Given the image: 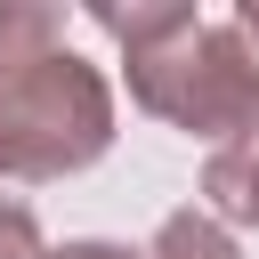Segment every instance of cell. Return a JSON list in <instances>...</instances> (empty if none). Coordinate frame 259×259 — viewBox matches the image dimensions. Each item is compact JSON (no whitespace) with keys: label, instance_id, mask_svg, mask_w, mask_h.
I'll return each instance as SVG.
<instances>
[{"label":"cell","instance_id":"obj_1","mask_svg":"<svg viewBox=\"0 0 259 259\" xmlns=\"http://www.w3.org/2000/svg\"><path fill=\"white\" fill-rule=\"evenodd\" d=\"M105 32L130 40V89L146 113L194 130V138H219L235 146L243 130H259V57H251V32L227 16H194V8H97Z\"/></svg>","mask_w":259,"mask_h":259},{"label":"cell","instance_id":"obj_2","mask_svg":"<svg viewBox=\"0 0 259 259\" xmlns=\"http://www.w3.org/2000/svg\"><path fill=\"white\" fill-rule=\"evenodd\" d=\"M113 138V97L81 57H40L0 81V178H65Z\"/></svg>","mask_w":259,"mask_h":259},{"label":"cell","instance_id":"obj_3","mask_svg":"<svg viewBox=\"0 0 259 259\" xmlns=\"http://www.w3.org/2000/svg\"><path fill=\"white\" fill-rule=\"evenodd\" d=\"M202 194H210L227 219L259 227V130H243L235 146H219V154H210V170H202Z\"/></svg>","mask_w":259,"mask_h":259},{"label":"cell","instance_id":"obj_4","mask_svg":"<svg viewBox=\"0 0 259 259\" xmlns=\"http://www.w3.org/2000/svg\"><path fill=\"white\" fill-rule=\"evenodd\" d=\"M57 40H65L57 8H0V81L40 65V57H57Z\"/></svg>","mask_w":259,"mask_h":259},{"label":"cell","instance_id":"obj_5","mask_svg":"<svg viewBox=\"0 0 259 259\" xmlns=\"http://www.w3.org/2000/svg\"><path fill=\"white\" fill-rule=\"evenodd\" d=\"M154 259H235V243H227L219 219H202V210H170L162 235H154Z\"/></svg>","mask_w":259,"mask_h":259},{"label":"cell","instance_id":"obj_6","mask_svg":"<svg viewBox=\"0 0 259 259\" xmlns=\"http://www.w3.org/2000/svg\"><path fill=\"white\" fill-rule=\"evenodd\" d=\"M0 259H40V227L24 202H0Z\"/></svg>","mask_w":259,"mask_h":259},{"label":"cell","instance_id":"obj_7","mask_svg":"<svg viewBox=\"0 0 259 259\" xmlns=\"http://www.w3.org/2000/svg\"><path fill=\"white\" fill-rule=\"evenodd\" d=\"M49 259H146V251H121V243H65V251H49Z\"/></svg>","mask_w":259,"mask_h":259},{"label":"cell","instance_id":"obj_8","mask_svg":"<svg viewBox=\"0 0 259 259\" xmlns=\"http://www.w3.org/2000/svg\"><path fill=\"white\" fill-rule=\"evenodd\" d=\"M235 24H243V32H251V40H259V8H243V16H235Z\"/></svg>","mask_w":259,"mask_h":259}]
</instances>
